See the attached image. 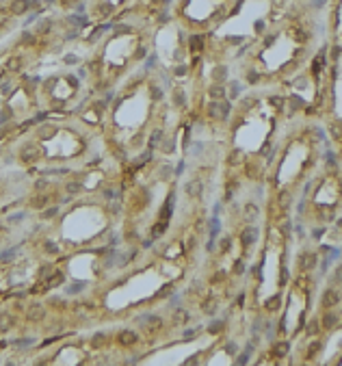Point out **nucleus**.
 I'll return each instance as SVG.
<instances>
[{
  "label": "nucleus",
  "instance_id": "1",
  "mask_svg": "<svg viewBox=\"0 0 342 366\" xmlns=\"http://www.w3.org/2000/svg\"><path fill=\"white\" fill-rule=\"evenodd\" d=\"M119 342H121V345H132V342H136V334H134V331H121V334H119Z\"/></svg>",
  "mask_w": 342,
  "mask_h": 366
},
{
  "label": "nucleus",
  "instance_id": "2",
  "mask_svg": "<svg viewBox=\"0 0 342 366\" xmlns=\"http://www.w3.org/2000/svg\"><path fill=\"white\" fill-rule=\"evenodd\" d=\"M256 236H258V228H247L245 232H243V243H245V245H249Z\"/></svg>",
  "mask_w": 342,
  "mask_h": 366
},
{
  "label": "nucleus",
  "instance_id": "3",
  "mask_svg": "<svg viewBox=\"0 0 342 366\" xmlns=\"http://www.w3.org/2000/svg\"><path fill=\"white\" fill-rule=\"evenodd\" d=\"M323 301H325V306H334V303L338 301V292H336V290H327L325 297H323Z\"/></svg>",
  "mask_w": 342,
  "mask_h": 366
},
{
  "label": "nucleus",
  "instance_id": "4",
  "mask_svg": "<svg viewBox=\"0 0 342 366\" xmlns=\"http://www.w3.org/2000/svg\"><path fill=\"white\" fill-rule=\"evenodd\" d=\"M9 325H11V316H9V314H2V316H0V329H2V331H7V329H9Z\"/></svg>",
  "mask_w": 342,
  "mask_h": 366
},
{
  "label": "nucleus",
  "instance_id": "5",
  "mask_svg": "<svg viewBox=\"0 0 342 366\" xmlns=\"http://www.w3.org/2000/svg\"><path fill=\"white\" fill-rule=\"evenodd\" d=\"M11 9H13L15 13H22V11H26V2H24V0H15Z\"/></svg>",
  "mask_w": 342,
  "mask_h": 366
},
{
  "label": "nucleus",
  "instance_id": "6",
  "mask_svg": "<svg viewBox=\"0 0 342 366\" xmlns=\"http://www.w3.org/2000/svg\"><path fill=\"white\" fill-rule=\"evenodd\" d=\"M331 132H334V137H336V139H342V128H340V124H331Z\"/></svg>",
  "mask_w": 342,
  "mask_h": 366
},
{
  "label": "nucleus",
  "instance_id": "7",
  "mask_svg": "<svg viewBox=\"0 0 342 366\" xmlns=\"http://www.w3.org/2000/svg\"><path fill=\"white\" fill-rule=\"evenodd\" d=\"M41 316H43L41 308H33V310H31V319H41Z\"/></svg>",
  "mask_w": 342,
  "mask_h": 366
},
{
  "label": "nucleus",
  "instance_id": "8",
  "mask_svg": "<svg viewBox=\"0 0 342 366\" xmlns=\"http://www.w3.org/2000/svg\"><path fill=\"white\" fill-rule=\"evenodd\" d=\"M286 351H288V345H286V342L277 345V355H286Z\"/></svg>",
  "mask_w": 342,
  "mask_h": 366
},
{
  "label": "nucleus",
  "instance_id": "9",
  "mask_svg": "<svg viewBox=\"0 0 342 366\" xmlns=\"http://www.w3.org/2000/svg\"><path fill=\"white\" fill-rule=\"evenodd\" d=\"M256 212H258L256 206H247V212H245V215H247L249 219H254V217H256Z\"/></svg>",
  "mask_w": 342,
  "mask_h": 366
},
{
  "label": "nucleus",
  "instance_id": "10",
  "mask_svg": "<svg viewBox=\"0 0 342 366\" xmlns=\"http://www.w3.org/2000/svg\"><path fill=\"white\" fill-rule=\"evenodd\" d=\"M266 306H268V308H277V306H279V297H273V299H271Z\"/></svg>",
  "mask_w": 342,
  "mask_h": 366
},
{
  "label": "nucleus",
  "instance_id": "11",
  "mask_svg": "<svg viewBox=\"0 0 342 366\" xmlns=\"http://www.w3.org/2000/svg\"><path fill=\"white\" fill-rule=\"evenodd\" d=\"M78 188H80V184H76V182L67 184V191H72V193H78Z\"/></svg>",
  "mask_w": 342,
  "mask_h": 366
},
{
  "label": "nucleus",
  "instance_id": "12",
  "mask_svg": "<svg viewBox=\"0 0 342 366\" xmlns=\"http://www.w3.org/2000/svg\"><path fill=\"white\" fill-rule=\"evenodd\" d=\"M31 204H33V206H43V204H45V199H43V197H37V199H33Z\"/></svg>",
  "mask_w": 342,
  "mask_h": 366
},
{
  "label": "nucleus",
  "instance_id": "13",
  "mask_svg": "<svg viewBox=\"0 0 342 366\" xmlns=\"http://www.w3.org/2000/svg\"><path fill=\"white\" fill-rule=\"evenodd\" d=\"M54 215H56V208H52V210H45V212H43V217H54Z\"/></svg>",
  "mask_w": 342,
  "mask_h": 366
}]
</instances>
